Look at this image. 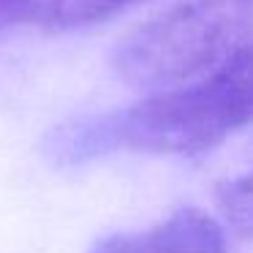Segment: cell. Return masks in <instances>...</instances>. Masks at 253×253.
<instances>
[{"label":"cell","instance_id":"obj_1","mask_svg":"<svg viewBox=\"0 0 253 253\" xmlns=\"http://www.w3.org/2000/svg\"><path fill=\"white\" fill-rule=\"evenodd\" d=\"M248 126H253V44L196 82L57 128L46 139V155L63 166L112 153L199 155Z\"/></svg>","mask_w":253,"mask_h":253},{"label":"cell","instance_id":"obj_6","mask_svg":"<svg viewBox=\"0 0 253 253\" xmlns=\"http://www.w3.org/2000/svg\"><path fill=\"white\" fill-rule=\"evenodd\" d=\"M30 6L33 0H0V33H6L8 28L30 19Z\"/></svg>","mask_w":253,"mask_h":253},{"label":"cell","instance_id":"obj_3","mask_svg":"<svg viewBox=\"0 0 253 253\" xmlns=\"http://www.w3.org/2000/svg\"><path fill=\"white\" fill-rule=\"evenodd\" d=\"M87 253H226V234L212 215L182 207L147 229L101 237Z\"/></svg>","mask_w":253,"mask_h":253},{"label":"cell","instance_id":"obj_4","mask_svg":"<svg viewBox=\"0 0 253 253\" xmlns=\"http://www.w3.org/2000/svg\"><path fill=\"white\" fill-rule=\"evenodd\" d=\"M139 0H33L28 22L44 30H74L120 14Z\"/></svg>","mask_w":253,"mask_h":253},{"label":"cell","instance_id":"obj_2","mask_svg":"<svg viewBox=\"0 0 253 253\" xmlns=\"http://www.w3.org/2000/svg\"><path fill=\"white\" fill-rule=\"evenodd\" d=\"M253 0H182L133 28L115 52V71L139 90H169L212 74L242 52Z\"/></svg>","mask_w":253,"mask_h":253},{"label":"cell","instance_id":"obj_5","mask_svg":"<svg viewBox=\"0 0 253 253\" xmlns=\"http://www.w3.org/2000/svg\"><path fill=\"white\" fill-rule=\"evenodd\" d=\"M215 204L223 223L242 240H253V169L226 180L215 191Z\"/></svg>","mask_w":253,"mask_h":253}]
</instances>
